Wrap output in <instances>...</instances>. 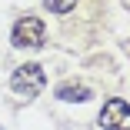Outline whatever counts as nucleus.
Here are the masks:
<instances>
[{
  "label": "nucleus",
  "mask_w": 130,
  "mask_h": 130,
  "mask_svg": "<svg viewBox=\"0 0 130 130\" xmlns=\"http://www.w3.org/2000/svg\"><path fill=\"white\" fill-rule=\"evenodd\" d=\"M57 100H67V103H87V100H90V90H87V87H77V84H63V87H57Z\"/></svg>",
  "instance_id": "20e7f679"
},
{
  "label": "nucleus",
  "mask_w": 130,
  "mask_h": 130,
  "mask_svg": "<svg viewBox=\"0 0 130 130\" xmlns=\"http://www.w3.org/2000/svg\"><path fill=\"white\" fill-rule=\"evenodd\" d=\"M43 37H47V27H43V20L40 17H23L13 23V34H10V43L13 47H43Z\"/></svg>",
  "instance_id": "f03ea898"
},
{
  "label": "nucleus",
  "mask_w": 130,
  "mask_h": 130,
  "mask_svg": "<svg viewBox=\"0 0 130 130\" xmlns=\"http://www.w3.org/2000/svg\"><path fill=\"white\" fill-rule=\"evenodd\" d=\"M47 7H50V13H70L77 7V0H47Z\"/></svg>",
  "instance_id": "39448f33"
},
{
  "label": "nucleus",
  "mask_w": 130,
  "mask_h": 130,
  "mask_svg": "<svg viewBox=\"0 0 130 130\" xmlns=\"http://www.w3.org/2000/svg\"><path fill=\"white\" fill-rule=\"evenodd\" d=\"M103 130H130V103L113 97L103 103V110H100V120H97Z\"/></svg>",
  "instance_id": "7ed1b4c3"
},
{
  "label": "nucleus",
  "mask_w": 130,
  "mask_h": 130,
  "mask_svg": "<svg viewBox=\"0 0 130 130\" xmlns=\"http://www.w3.org/2000/svg\"><path fill=\"white\" fill-rule=\"evenodd\" d=\"M43 84H47V77H43L40 63H23V67H17L13 77H10V90H13L17 97H23V100H34V97L43 90Z\"/></svg>",
  "instance_id": "f257e3e1"
}]
</instances>
